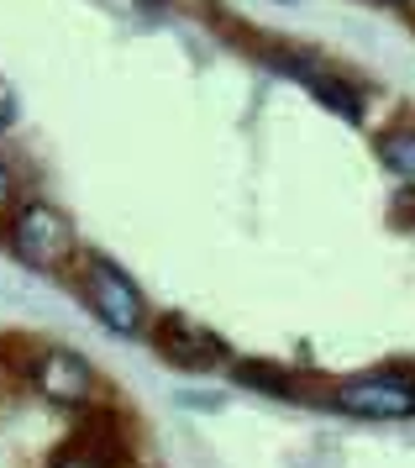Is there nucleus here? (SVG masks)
I'll return each instance as SVG.
<instances>
[{"label": "nucleus", "mask_w": 415, "mask_h": 468, "mask_svg": "<svg viewBox=\"0 0 415 468\" xmlns=\"http://www.w3.org/2000/svg\"><path fill=\"white\" fill-rule=\"evenodd\" d=\"M21 206V185H16V169L0 158V221H11V211Z\"/></svg>", "instance_id": "nucleus-9"}, {"label": "nucleus", "mask_w": 415, "mask_h": 468, "mask_svg": "<svg viewBox=\"0 0 415 468\" xmlns=\"http://www.w3.org/2000/svg\"><path fill=\"white\" fill-rule=\"evenodd\" d=\"M374 148H378V158H384V169L389 174L415 179V127H389Z\"/></svg>", "instance_id": "nucleus-7"}, {"label": "nucleus", "mask_w": 415, "mask_h": 468, "mask_svg": "<svg viewBox=\"0 0 415 468\" xmlns=\"http://www.w3.org/2000/svg\"><path fill=\"white\" fill-rule=\"evenodd\" d=\"M332 405L357 421H405V416H415V374H405V368L353 374L332 389Z\"/></svg>", "instance_id": "nucleus-4"}, {"label": "nucleus", "mask_w": 415, "mask_h": 468, "mask_svg": "<svg viewBox=\"0 0 415 468\" xmlns=\"http://www.w3.org/2000/svg\"><path fill=\"white\" fill-rule=\"evenodd\" d=\"M21 379L37 389L48 405H63V410H95L105 400V384L101 374L90 368L84 353L63 347V342H32L21 353Z\"/></svg>", "instance_id": "nucleus-1"}, {"label": "nucleus", "mask_w": 415, "mask_h": 468, "mask_svg": "<svg viewBox=\"0 0 415 468\" xmlns=\"http://www.w3.org/2000/svg\"><path fill=\"white\" fill-rule=\"evenodd\" d=\"M395 221H399V227H410V221H415V200H410V195H399V200H395Z\"/></svg>", "instance_id": "nucleus-11"}, {"label": "nucleus", "mask_w": 415, "mask_h": 468, "mask_svg": "<svg viewBox=\"0 0 415 468\" xmlns=\"http://www.w3.org/2000/svg\"><path fill=\"white\" fill-rule=\"evenodd\" d=\"M231 374L252 389H269V395H284V400H300V379L273 368V363H231Z\"/></svg>", "instance_id": "nucleus-8"}, {"label": "nucleus", "mask_w": 415, "mask_h": 468, "mask_svg": "<svg viewBox=\"0 0 415 468\" xmlns=\"http://www.w3.org/2000/svg\"><path fill=\"white\" fill-rule=\"evenodd\" d=\"M5 242H11V253L27 263V269H37V274H63V269H74V258H80V237H74V221L59 211V206H48V200H21L11 221H5Z\"/></svg>", "instance_id": "nucleus-2"}, {"label": "nucleus", "mask_w": 415, "mask_h": 468, "mask_svg": "<svg viewBox=\"0 0 415 468\" xmlns=\"http://www.w3.org/2000/svg\"><path fill=\"white\" fill-rule=\"evenodd\" d=\"M11 116H16V101H11V90L0 85V132L11 127Z\"/></svg>", "instance_id": "nucleus-10"}, {"label": "nucleus", "mask_w": 415, "mask_h": 468, "mask_svg": "<svg viewBox=\"0 0 415 468\" xmlns=\"http://www.w3.org/2000/svg\"><path fill=\"white\" fill-rule=\"evenodd\" d=\"M263 58H269V64H279L284 74H294V80L311 90V95H315L326 111H336L342 122H363V95H357V90L347 85L342 74L321 69L311 53H269V48H263Z\"/></svg>", "instance_id": "nucleus-6"}, {"label": "nucleus", "mask_w": 415, "mask_h": 468, "mask_svg": "<svg viewBox=\"0 0 415 468\" xmlns=\"http://www.w3.org/2000/svg\"><path fill=\"white\" fill-rule=\"evenodd\" d=\"M74 284H80V295H84V305L95 311V321L101 326H111L116 337H137L147 326V300H143V290L132 284V279L111 263V258H101V253H80L74 258Z\"/></svg>", "instance_id": "nucleus-3"}, {"label": "nucleus", "mask_w": 415, "mask_h": 468, "mask_svg": "<svg viewBox=\"0 0 415 468\" xmlns=\"http://www.w3.org/2000/svg\"><path fill=\"white\" fill-rule=\"evenodd\" d=\"M368 5H389V11H399V5H405V0H368Z\"/></svg>", "instance_id": "nucleus-12"}, {"label": "nucleus", "mask_w": 415, "mask_h": 468, "mask_svg": "<svg viewBox=\"0 0 415 468\" xmlns=\"http://www.w3.org/2000/svg\"><path fill=\"white\" fill-rule=\"evenodd\" d=\"M153 347H158L164 363L185 368V374H210V368L227 363V342L216 337L210 326H200V321L179 316V311H168V316L153 326Z\"/></svg>", "instance_id": "nucleus-5"}]
</instances>
